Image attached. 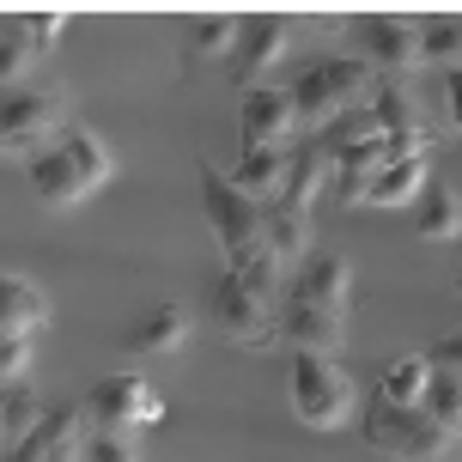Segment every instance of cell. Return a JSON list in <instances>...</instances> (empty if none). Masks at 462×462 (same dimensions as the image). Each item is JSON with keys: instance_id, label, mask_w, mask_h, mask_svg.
I'll return each instance as SVG.
<instances>
[{"instance_id": "6da1fadb", "label": "cell", "mask_w": 462, "mask_h": 462, "mask_svg": "<svg viewBox=\"0 0 462 462\" xmlns=\"http://www.w3.org/2000/svg\"><path fill=\"white\" fill-rule=\"evenodd\" d=\"M286 92H292L299 134H323L341 116H353L359 104H371L377 68L359 61V55H323V61H310V68L299 73V86H286Z\"/></svg>"}, {"instance_id": "7a4b0ae2", "label": "cell", "mask_w": 462, "mask_h": 462, "mask_svg": "<svg viewBox=\"0 0 462 462\" xmlns=\"http://www.w3.org/2000/svg\"><path fill=\"white\" fill-rule=\"evenodd\" d=\"M24 177H31V189L43 195L49 208H73V201H86L110 177V146L92 128H68L49 152H37L24 164Z\"/></svg>"}, {"instance_id": "3957f363", "label": "cell", "mask_w": 462, "mask_h": 462, "mask_svg": "<svg viewBox=\"0 0 462 462\" xmlns=\"http://www.w3.org/2000/svg\"><path fill=\"white\" fill-rule=\"evenodd\" d=\"M365 444L395 462H462V432L439 426L426 408H402L383 395L365 408Z\"/></svg>"}, {"instance_id": "277c9868", "label": "cell", "mask_w": 462, "mask_h": 462, "mask_svg": "<svg viewBox=\"0 0 462 462\" xmlns=\"http://www.w3.org/2000/svg\"><path fill=\"white\" fill-rule=\"evenodd\" d=\"M201 208H208V226L219 231V244H226V268L244 274L250 255L268 250V208H262L255 195H244L226 171H201Z\"/></svg>"}, {"instance_id": "5b68a950", "label": "cell", "mask_w": 462, "mask_h": 462, "mask_svg": "<svg viewBox=\"0 0 462 462\" xmlns=\"http://www.w3.org/2000/svg\"><path fill=\"white\" fill-rule=\"evenodd\" d=\"M286 395H292V414L310 432H335L353 414V377H346L328 353H292L286 365Z\"/></svg>"}, {"instance_id": "8992f818", "label": "cell", "mask_w": 462, "mask_h": 462, "mask_svg": "<svg viewBox=\"0 0 462 462\" xmlns=\"http://www.w3.org/2000/svg\"><path fill=\"white\" fill-rule=\"evenodd\" d=\"M68 97L55 92V86H19V92H6V116H0V146H6V159H37L49 152L55 140L68 134Z\"/></svg>"}, {"instance_id": "52a82bcc", "label": "cell", "mask_w": 462, "mask_h": 462, "mask_svg": "<svg viewBox=\"0 0 462 462\" xmlns=\"http://www.w3.org/2000/svg\"><path fill=\"white\" fill-rule=\"evenodd\" d=\"M353 43H359V61L377 68V79H408L420 68V24L395 19V13L353 19Z\"/></svg>"}, {"instance_id": "ba28073f", "label": "cell", "mask_w": 462, "mask_h": 462, "mask_svg": "<svg viewBox=\"0 0 462 462\" xmlns=\"http://www.w3.org/2000/svg\"><path fill=\"white\" fill-rule=\"evenodd\" d=\"M86 414H92L97 432H134V426H152V420L164 414V402H159V390H152L146 377L122 371V377H104V383H92V395H86Z\"/></svg>"}, {"instance_id": "9c48e42d", "label": "cell", "mask_w": 462, "mask_h": 462, "mask_svg": "<svg viewBox=\"0 0 462 462\" xmlns=\"http://www.w3.org/2000/svg\"><path fill=\"white\" fill-rule=\"evenodd\" d=\"M213 323H219V335L237 346H268L280 335V323L268 317V299L262 292H250V280L244 274H219V286H213Z\"/></svg>"}, {"instance_id": "30bf717a", "label": "cell", "mask_w": 462, "mask_h": 462, "mask_svg": "<svg viewBox=\"0 0 462 462\" xmlns=\"http://www.w3.org/2000/svg\"><path fill=\"white\" fill-rule=\"evenodd\" d=\"M286 49H292V19L286 13H250L244 19V37H237V55H231V79L255 92L262 86V73L286 61Z\"/></svg>"}, {"instance_id": "8fae6325", "label": "cell", "mask_w": 462, "mask_h": 462, "mask_svg": "<svg viewBox=\"0 0 462 462\" xmlns=\"http://www.w3.org/2000/svg\"><path fill=\"white\" fill-rule=\"evenodd\" d=\"M79 450H86V408L79 402H55L43 414V426L6 450V462H79Z\"/></svg>"}, {"instance_id": "7c38bea8", "label": "cell", "mask_w": 462, "mask_h": 462, "mask_svg": "<svg viewBox=\"0 0 462 462\" xmlns=\"http://www.w3.org/2000/svg\"><path fill=\"white\" fill-rule=\"evenodd\" d=\"M346 292H353V268L341 255H304L286 280V304H317L335 317H346Z\"/></svg>"}, {"instance_id": "4fadbf2b", "label": "cell", "mask_w": 462, "mask_h": 462, "mask_svg": "<svg viewBox=\"0 0 462 462\" xmlns=\"http://www.w3.org/2000/svg\"><path fill=\"white\" fill-rule=\"evenodd\" d=\"M292 128H299L292 92H280V86H255V92L237 97V134H244V146H286Z\"/></svg>"}, {"instance_id": "5bb4252c", "label": "cell", "mask_w": 462, "mask_h": 462, "mask_svg": "<svg viewBox=\"0 0 462 462\" xmlns=\"http://www.w3.org/2000/svg\"><path fill=\"white\" fill-rule=\"evenodd\" d=\"M280 341H292V353H341L346 341V317L335 310H317V304H286L280 310Z\"/></svg>"}, {"instance_id": "9a60e30c", "label": "cell", "mask_w": 462, "mask_h": 462, "mask_svg": "<svg viewBox=\"0 0 462 462\" xmlns=\"http://www.w3.org/2000/svg\"><path fill=\"white\" fill-rule=\"evenodd\" d=\"M286 171H292V146H244L237 164H231V183L255 195L262 208H274L280 189H286Z\"/></svg>"}, {"instance_id": "2e32d148", "label": "cell", "mask_w": 462, "mask_h": 462, "mask_svg": "<svg viewBox=\"0 0 462 462\" xmlns=\"http://www.w3.org/2000/svg\"><path fill=\"white\" fill-rule=\"evenodd\" d=\"M328 177H335V159L323 152V140H304L299 152H292V171H286V189H280L274 208L310 213V208H317V195L328 189Z\"/></svg>"}, {"instance_id": "e0dca14e", "label": "cell", "mask_w": 462, "mask_h": 462, "mask_svg": "<svg viewBox=\"0 0 462 462\" xmlns=\"http://www.w3.org/2000/svg\"><path fill=\"white\" fill-rule=\"evenodd\" d=\"M371 122H377V134L395 140V134H426V122H420V104L408 92V79H377V92H371Z\"/></svg>"}, {"instance_id": "ac0fdd59", "label": "cell", "mask_w": 462, "mask_h": 462, "mask_svg": "<svg viewBox=\"0 0 462 462\" xmlns=\"http://www.w3.org/2000/svg\"><path fill=\"white\" fill-rule=\"evenodd\" d=\"M189 341V304H152L128 328V353H177Z\"/></svg>"}, {"instance_id": "d6986e66", "label": "cell", "mask_w": 462, "mask_h": 462, "mask_svg": "<svg viewBox=\"0 0 462 462\" xmlns=\"http://www.w3.org/2000/svg\"><path fill=\"white\" fill-rule=\"evenodd\" d=\"M43 323H49L43 292H37L31 280L6 274V286H0V335H19V341H31V335H37Z\"/></svg>"}, {"instance_id": "ffe728a7", "label": "cell", "mask_w": 462, "mask_h": 462, "mask_svg": "<svg viewBox=\"0 0 462 462\" xmlns=\"http://www.w3.org/2000/svg\"><path fill=\"white\" fill-rule=\"evenodd\" d=\"M426 183H432V177H426V159L383 164V171L365 183V208H414Z\"/></svg>"}, {"instance_id": "44dd1931", "label": "cell", "mask_w": 462, "mask_h": 462, "mask_svg": "<svg viewBox=\"0 0 462 462\" xmlns=\"http://www.w3.org/2000/svg\"><path fill=\"white\" fill-rule=\"evenodd\" d=\"M414 231L426 244H444V237H457L462 231V201L450 195V183H426L414 201Z\"/></svg>"}, {"instance_id": "7402d4cb", "label": "cell", "mask_w": 462, "mask_h": 462, "mask_svg": "<svg viewBox=\"0 0 462 462\" xmlns=\"http://www.w3.org/2000/svg\"><path fill=\"white\" fill-rule=\"evenodd\" d=\"M420 61L432 68H462V13H426L420 19Z\"/></svg>"}, {"instance_id": "603a6c76", "label": "cell", "mask_w": 462, "mask_h": 462, "mask_svg": "<svg viewBox=\"0 0 462 462\" xmlns=\"http://www.w3.org/2000/svg\"><path fill=\"white\" fill-rule=\"evenodd\" d=\"M43 49H37V37H31V24H24V13H0V79L19 92L24 68L37 61Z\"/></svg>"}, {"instance_id": "cb8c5ba5", "label": "cell", "mask_w": 462, "mask_h": 462, "mask_svg": "<svg viewBox=\"0 0 462 462\" xmlns=\"http://www.w3.org/2000/svg\"><path fill=\"white\" fill-rule=\"evenodd\" d=\"M237 37H244V24L231 19V13H208V19L189 24L183 37V55H201V61H219V55H237Z\"/></svg>"}, {"instance_id": "d4e9b609", "label": "cell", "mask_w": 462, "mask_h": 462, "mask_svg": "<svg viewBox=\"0 0 462 462\" xmlns=\"http://www.w3.org/2000/svg\"><path fill=\"white\" fill-rule=\"evenodd\" d=\"M43 395L31 390V377L24 383H6V402H0V426H6V444H24L37 426H43Z\"/></svg>"}, {"instance_id": "484cf974", "label": "cell", "mask_w": 462, "mask_h": 462, "mask_svg": "<svg viewBox=\"0 0 462 462\" xmlns=\"http://www.w3.org/2000/svg\"><path fill=\"white\" fill-rule=\"evenodd\" d=\"M420 408H426V414L439 420V426L462 432V371L432 365V383H426V395H420Z\"/></svg>"}, {"instance_id": "4316f807", "label": "cell", "mask_w": 462, "mask_h": 462, "mask_svg": "<svg viewBox=\"0 0 462 462\" xmlns=\"http://www.w3.org/2000/svg\"><path fill=\"white\" fill-rule=\"evenodd\" d=\"M426 383H432V359H395V365H383V402H402V408H420V395H426Z\"/></svg>"}, {"instance_id": "83f0119b", "label": "cell", "mask_w": 462, "mask_h": 462, "mask_svg": "<svg viewBox=\"0 0 462 462\" xmlns=\"http://www.w3.org/2000/svg\"><path fill=\"white\" fill-rule=\"evenodd\" d=\"M268 250L280 262H299L310 250V213H292V208H268Z\"/></svg>"}, {"instance_id": "f1b7e54d", "label": "cell", "mask_w": 462, "mask_h": 462, "mask_svg": "<svg viewBox=\"0 0 462 462\" xmlns=\"http://www.w3.org/2000/svg\"><path fill=\"white\" fill-rule=\"evenodd\" d=\"M79 462H140V450H134V439L128 432H86V450H79Z\"/></svg>"}, {"instance_id": "f546056e", "label": "cell", "mask_w": 462, "mask_h": 462, "mask_svg": "<svg viewBox=\"0 0 462 462\" xmlns=\"http://www.w3.org/2000/svg\"><path fill=\"white\" fill-rule=\"evenodd\" d=\"M31 377V341L0 335V383H24Z\"/></svg>"}, {"instance_id": "4dcf8cb0", "label": "cell", "mask_w": 462, "mask_h": 462, "mask_svg": "<svg viewBox=\"0 0 462 462\" xmlns=\"http://www.w3.org/2000/svg\"><path fill=\"white\" fill-rule=\"evenodd\" d=\"M24 24H31V37H37V49H49L55 37H61V24H68V13H61V6H55V13H49V6H31V13H24Z\"/></svg>"}, {"instance_id": "1f68e13d", "label": "cell", "mask_w": 462, "mask_h": 462, "mask_svg": "<svg viewBox=\"0 0 462 462\" xmlns=\"http://www.w3.org/2000/svg\"><path fill=\"white\" fill-rule=\"evenodd\" d=\"M432 365H450V371H462V328L457 335H444V341H432V353H426Z\"/></svg>"}, {"instance_id": "d6a6232c", "label": "cell", "mask_w": 462, "mask_h": 462, "mask_svg": "<svg viewBox=\"0 0 462 462\" xmlns=\"http://www.w3.org/2000/svg\"><path fill=\"white\" fill-rule=\"evenodd\" d=\"M444 97H450V122L462 128V68H450V73H444Z\"/></svg>"}, {"instance_id": "836d02e7", "label": "cell", "mask_w": 462, "mask_h": 462, "mask_svg": "<svg viewBox=\"0 0 462 462\" xmlns=\"http://www.w3.org/2000/svg\"><path fill=\"white\" fill-rule=\"evenodd\" d=\"M304 24H317V31H335V24H341V13H335V6H317V13H304Z\"/></svg>"}, {"instance_id": "e575fe53", "label": "cell", "mask_w": 462, "mask_h": 462, "mask_svg": "<svg viewBox=\"0 0 462 462\" xmlns=\"http://www.w3.org/2000/svg\"><path fill=\"white\" fill-rule=\"evenodd\" d=\"M457 292H462V262H457Z\"/></svg>"}]
</instances>
